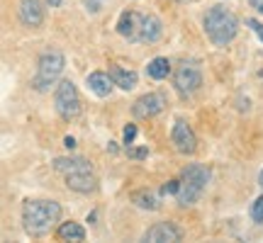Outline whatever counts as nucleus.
Returning a JSON list of instances; mask_svg holds the SVG:
<instances>
[{
  "mask_svg": "<svg viewBox=\"0 0 263 243\" xmlns=\"http://www.w3.org/2000/svg\"><path fill=\"white\" fill-rule=\"evenodd\" d=\"M61 219V207L54 199H27L22 205V226L32 238L47 236Z\"/></svg>",
  "mask_w": 263,
  "mask_h": 243,
  "instance_id": "nucleus-1",
  "label": "nucleus"
},
{
  "mask_svg": "<svg viewBox=\"0 0 263 243\" xmlns=\"http://www.w3.org/2000/svg\"><path fill=\"white\" fill-rule=\"evenodd\" d=\"M236 32H239V19L234 17V12H229L222 5L207 10L205 15V34L210 37L212 44L217 47H227L229 42H234Z\"/></svg>",
  "mask_w": 263,
  "mask_h": 243,
  "instance_id": "nucleus-2",
  "label": "nucleus"
},
{
  "mask_svg": "<svg viewBox=\"0 0 263 243\" xmlns=\"http://www.w3.org/2000/svg\"><path fill=\"white\" fill-rule=\"evenodd\" d=\"M210 183V170L205 166H188L180 175V190H178V205L188 207L193 202H197V197L202 195V190Z\"/></svg>",
  "mask_w": 263,
  "mask_h": 243,
  "instance_id": "nucleus-3",
  "label": "nucleus"
},
{
  "mask_svg": "<svg viewBox=\"0 0 263 243\" xmlns=\"http://www.w3.org/2000/svg\"><path fill=\"white\" fill-rule=\"evenodd\" d=\"M66 66V58L61 51H47V54H42V58H39V66H37V75H34V88L37 90H49L51 85L57 83V78L61 75V71H64Z\"/></svg>",
  "mask_w": 263,
  "mask_h": 243,
  "instance_id": "nucleus-4",
  "label": "nucleus"
},
{
  "mask_svg": "<svg viewBox=\"0 0 263 243\" xmlns=\"http://www.w3.org/2000/svg\"><path fill=\"white\" fill-rule=\"evenodd\" d=\"M54 105H57V112L61 119L71 121L81 114V95L76 90V85L71 80H61L57 85V93H54Z\"/></svg>",
  "mask_w": 263,
  "mask_h": 243,
  "instance_id": "nucleus-5",
  "label": "nucleus"
},
{
  "mask_svg": "<svg viewBox=\"0 0 263 243\" xmlns=\"http://www.w3.org/2000/svg\"><path fill=\"white\" fill-rule=\"evenodd\" d=\"M200 85H202V73H200V68L195 64H183L178 66V71L173 75V88H176V93L180 97H190V95H195L200 90Z\"/></svg>",
  "mask_w": 263,
  "mask_h": 243,
  "instance_id": "nucleus-6",
  "label": "nucleus"
},
{
  "mask_svg": "<svg viewBox=\"0 0 263 243\" xmlns=\"http://www.w3.org/2000/svg\"><path fill=\"white\" fill-rule=\"evenodd\" d=\"M163 107H166V97H163V95L146 93L134 103L132 112H134V117H139V119H149V117H156L159 112H163Z\"/></svg>",
  "mask_w": 263,
  "mask_h": 243,
  "instance_id": "nucleus-7",
  "label": "nucleus"
},
{
  "mask_svg": "<svg viewBox=\"0 0 263 243\" xmlns=\"http://www.w3.org/2000/svg\"><path fill=\"white\" fill-rule=\"evenodd\" d=\"M171 141H173V146H176V151H180V153H195L197 149V136L195 131L190 129L188 124L183 119H178L176 124H173V131H171Z\"/></svg>",
  "mask_w": 263,
  "mask_h": 243,
  "instance_id": "nucleus-8",
  "label": "nucleus"
},
{
  "mask_svg": "<svg viewBox=\"0 0 263 243\" xmlns=\"http://www.w3.org/2000/svg\"><path fill=\"white\" fill-rule=\"evenodd\" d=\"M66 185H68V190H73V192L90 195V192L98 190V180L93 175V168H83V170H76V173H68L66 175Z\"/></svg>",
  "mask_w": 263,
  "mask_h": 243,
  "instance_id": "nucleus-9",
  "label": "nucleus"
},
{
  "mask_svg": "<svg viewBox=\"0 0 263 243\" xmlns=\"http://www.w3.org/2000/svg\"><path fill=\"white\" fill-rule=\"evenodd\" d=\"M141 22H144V15H139L137 10H124L120 15V22H117V32L129 42H139Z\"/></svg>",
  "mask_w": 263,
  "mask_h": 243,
  "instance_id": "nucleus-10",
  "label": "nucleus"
},
{
  "mask_svg": "<svg viewBox=\"0 0 263 243\" xmlns=\"http://www.w3.org/2000/svg\"><path fill=\"white\" fill-rule=\"evenodd\" d=\"M144 241L149 243H168V241H180V231L171 221H159L151 229H146L144 234Z\"/></svg>",
  "mask_w": 263,
  "mask_h": 243,
  "instance_id": "nucleus-11",
  "label": "nucleus"
},
{
  "mask_svg": "<svg viewBox=\"0 0 263 243\" xmlns=\"http://www.w3.org/2000/svg\"><path fill=\"white\" fill-rule=\"evenodd\" d=\"M20 19L27 27H39L44 22V8L39 0H20Z\"/></svg>",
  "mask_w": 263,
  "mask_h": 243,
  "instance_id": "nucleus-12",
  "label": "nucleus"
},
{
  "mask_svg": "<svg viewBox=\"0 0 263 243\" xmlns=\"http://www.w3.org/2000/svg\"><path fill=\"white\" fill-rule=\"evenodd\" d=\"M161 34H163V25L156 15H144V22H141V34H139V42L144 44H154L159 42Z\"/></svg>",
  "mask_w": 263,
  "mask_h": 243,
  "instance_id": "nucleus-13",
  "label": "nucleus"
},
{
  "mask_svg": "<svg viewBox=\"0 0 263 243\" xmlns=\"http://www.w3.org/2000/svg\"><path fill=\"white\" fill-rule=\"evenodd\" d=\"M112 75L110 73H103V71H95V73L88 75V88L93 90L98 97H107V95L112 93Z\"/></svg>",
  "mask_w": 263,
  "mask_h": 243,
  "instance_id": "nucleus-14",
  "label": "nucleus"
},
{
  "mask_svg": "<svg viewBox=\"0 0 263 243\" xmlns=\"http://www.w3.org/2000/svg\"><path fill=\"white\" fill-rule=\"evenodd\" d=\"M110 75H112L115 85H120L122 90H132V88H137V80H139V75L129 71V68H122V66H110Z\"/></svg>",
  "mask_w": 263,
  "mask_h": 243,
  "instance_id": "nucleus-15",
  "label": "nucleus"
},
{
  "mask_svg": "<svg viewBox=\"0 0 263 243\" xmlns=\"http://www.w3.org/2000/svg\"><path fill=\"white\" fill-rule=\"evenodd\" d=\"M59 238L61 241H85V229L76 221H66L59 226Z\"/></svg>",
  "mask_w": 263,
  "mask_h": 243,
  "instance_id": "nucleus-16",
  "label": "nucleus"
},
{
  "mask_svg": "<svg viewBox=\"0 0 263 243\" xmlns=\"http://www.w3.org/2000/svg\"><path fill=\"white\" fill-rule=\"evenodd\" d=\"M168 73H171V64H168V58H163V56H156L146 66V75L154 78V80H163V78H168Z\"/></svg>",
  "mask_w": 263,
  "mask_h": 243,
  "instance_id": "nucleus-17",
  "label": "nucleus"
},
{
  "mask_svg": "<svg viewBox=\"0 0 263 243\" xmlns=\"http://www.w3.org/2000/svg\"><path fill=\"white\" fill-rule=\"evenodd\" d=\"M132 202L137 207H141V209H159L161 202H159V197L154 195V192H149V190H139V192H132Z\"/></svg>",
  "mask_w": 263,
  "mask_h": 243,
  "instance_id": "nucleus-18",
  "label": "nucleus"
},
{
  "mask_svg": "<svg viewBox=\"0 0 263 243\" xmlns=\"http://www.w3.org/2000/svg\"><path fill=\"white\" fill-rule=\"evenodd\" d=\"M251 219H254L256 224H263V195L251 205Z\"/></svg>",
  "mask_w": 263,
  "mask_h": 243,
  "instance_id": "nucleus-19",
  "label": "nucleus"
},
{
  "mask_svg": "<svg viewBox=\"0 0 263 243\" xmlns=\"http://www.w3.org/2000/svg\"><path fill=\"white\" fill-rule=\"evenodd\" d=\"M178 190H180V180H171V183L161 187V195H178Z\"/></svg>",
  "mask_w": 263,
  "mask_h": 243,
  "instance_id": "nucleus-20",
  "label": "nucleus"
},
{
  "mask_svg": "<svg viewBox=\"0 0 263 243\" xmlns=\"http://www.w3.org/2000/svg\"><path fill=\"white\" fill-rule=\"evenodd\" d=\"M134 139H137V124H127V127H124V144L129 146Z\"/></svg>",
  "mask_w": 263,
  "mask_h": 243,
  "instance_id": "nucleus-21",
  "label": "nucleus"
},
{
  "mask_svg": "<svg viewBox=\"0 0 263 243\" xmlns=\"http://www.w3.org/2000/svg\"><path fill=\"white\" fill-rule=\"evenodd\" d=\"M105 3L107 0H85V8L90 10V12H100L105 8Z\"/></svg>",
  "mask_w": 263,
  "mask_h": 243,
  "instance_id": "nucleus-22",
  "label": "nucleus"
},
{
  "mask_svg": "<svg viewBox=\"0 0 263 243\" xmlns=\"http://www.w3.org/2000/svg\"><path fill=\"white\" fill-rule=\"evenodd\" d=\"M246 25H249V27L254 29L256 34H258V39L263 42V25H261V22H258V19H246Z\"/></svg>",
  "mask_w": 263,
  "mask_h": 243,
  "instance_id": "nucleus-23",
  "label": "nucleus"
},
{
  "mask_svg": "<svg viewBox=\"0 0 263 243\" xmlns=\"http://www.w3.org/2000/svg\"><path fill=\"white\" fill-rule=\"evenodd\" d=\"M127 153H129L132 158H146V153H149V151H146V149H134V151H132L129 146H127Z\"/></svg>",
  "mask_w": 263,
  "mask_h": 243,
  "instance_id": "nucleus-24",
  "label": "nucleus"
},
{
  "mask_svg": "<svg viewBox=\"0 0 263 243\" xmlns=\"http://www.w3.org/2000/svg\"><path fill=\"white\" fill-rule=\"evenodd\" d=\"M249 3H251V8H254L256 12H261L263 15V0H249Z\"/></svg>",
  "mask_w": 263,
  "mask_h": 243,
  "instance_id": "nucleus-25",
  "label": "nucleus"
},
{
  "mask_svg": "<svg viewBox=\"0 0 263 243\" xmlns=\"http://www.w3.org/2000/svg\"><path fill=\"white\" fill-rule=\"evenodd\" d=\"M64 146H66V149H73V146H76V139H73V136H66V139H64Z\"/></svg>",
  "mask_w": 263,
  "mask_h": 243,
  "instance_id": "nucleus-26",
  "label": "nucleus"
},
{
  "mask_svg": "<svg viewBox=\"0 0 263 243\" xmlns=\"http://www.w3.org/2000/svg\"><path fill=\"white\" fill-rule=\"evenodd\" d=\"M258 183H261V185H263V170H261V175H258Z\"/></svg>",
  "mask_w": 263,
  "mask_h": 243,
  "instance_id": "nucleus-27",
  "label": "nucleus"
}]
</instances>
